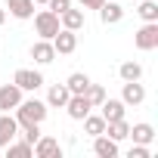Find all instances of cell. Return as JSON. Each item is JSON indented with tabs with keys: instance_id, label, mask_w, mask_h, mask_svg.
<instances>
[{
	"instance_id": "cell-13",
	"label": "cell",
	"mask_w": 158,
	"mask_h": 158,
	"mask_svg": "<svg viewBox=\"0 0 158 158\" xmlns=\"http://www.w3.org/2000/svg\"><path fill=\"white\" fill-rule=\"evenodd\" d=\"M99 19H102V25H118L124 19V6L115 3V0H106V3L99 6Z\"/></svg>"
},
{
	"instance_id": "cell-16",
	"label": "cell",
	"mask_w": 158,
	"mask_h": 158,
	"mask_svg": "<svg viewBox=\"0 0 158 158\" xmlns=\"http://www.w3.org/2000/svg\"><path fill=\"white\" fill-rule=\"evenodd\" d=\"M68 87L65 84H53L50 90H47V106L50 109H65V102H68Z\"/></svg>"
},
{
	"instance_id": "cell-5",
	"label": "cell",
	"mask_w": 158,
	"mask_h": 158,
	"mask_svg": "<svg viewBox=\"0 0 158 158\" xmlns=\"http://www.w3.org/2000/svg\"><path fill=\"white\" fill-rule=\"evenodd\" d=\"M53 50L56 56H71L77 50V31H68V28H59L53 34Z\"/></svg>"
},
{
	"instance_id": "cell-17",
	"label": "cell",
	"mask_w": 158,
	"mask_h": 158,
	"mask_svg": "<svg viewBox=\"0 0 158 158\" xmlns=\"http://www.w3.org/2000/svg\"><path fill=\"white\" fill-rule=\"evenodd\" d=\"M130 136H133V143L152 146V139H155V127H152L149 121H139V124H133V127H130Z\"/></svg>"
},
{
	"instance_id": "cell-19",
	"label": "cell",
	"mask_w": 158,
	"mask_h": 158,
	"mask_svg": "<svg viewBox=\"0 0 158 158\" xmlns=\"http://www.w3.org/2000/svg\"><path fill=\"white\" fill-rule=\"evenodd\" d=\"M106 136H112L115 143H121V139H127V136H130V124H127L124 118L109 121V124H106Z\"/></svg>"
},
{
	"instance_id": "cell-18",
	"label": "cell",
	"mask_w": 158,
	"mask_h": 158,
	"mask_svg": "<svg viewBox=\"0 0 158 158\" xmlns=\"http://www.w3.org/2000/svg\"><path fill=\"white\" fill-rule=\"evenodd\" d=\"M59 25H62V28H68V31H81V28H84V13L68 6V10L59 16Z\"/></svg>"
},
{
	"instance_id": "cell-22",
	"label": "cell",
	"mask_w": 158,
	"mask_h": 158,
	"mask_svg": "<svg viewBox=\"0 0 158 158\" xmlns=\"http://www.w3.org/2000/svg\"><path fill=\"white\" fill-rule=\"evenodd\" d=\"M118 74H121V81H143V65L139 62H121V68H118Z\"/></svg>"
},
{
	"instance_id": "cell-28",
	"label": "cell",
	"mask_w": 158,
	"mask_h": 158,
	"mask_svg": "<svg viewBox=\"0 0 158 158\" xmlns=\"http://www.w3.org/2000/svg\"><path fill=\"white\" fill-rule=\"evenodd\" d=\"M68 6H71V0H47V10H53L56 16H62Z\"/></svg>"
},
{
	"instance_id": "cell-24",
	"label": "cell",
	"mask_w": 158,
	"mask_h": 158,
	"mask_svg": "<svg viewBox=\"0 0 158 158\" xmlns=\"http://www.w3.org/2000/svg\"><path fill=\"white\" fill-rule=\"evenodd\" d=\"M136 3H139V19L143 22H158V3H155V0H136Z\"/></svg>"
},
{
	"instance_id": "cell-26",
	"label": "cell",
	"mask_w": 158,
	"mask_h": 158,
	"mask_svg": "<svg viewBox=\"0 0 158 158\" xmlns=\"http://www.w3.org/2000/svg\"><path fill=\"white\" fill-rule=\"evenodd\" d=\"M19 136L25 139V143H37V136H40V124H19Z\"/></svg>"
},
{
	"instance_id": "cell-14",
	"label": "cell",
	"mask_w": 158,
	"mask_h": 158,
	"mask_svg": "<svg viewBox=\"0 0 158 158\" xmlns=\"http://www.w3.org/2000/svg\"><path fill=\"white\" fill-rule=\"evenodd\" d=\"M99 109H102L99 115L106 118V124H109V121H118V118H124V112H127V106H124L121 99H109V96L102 99V106H99Z\"/></svg>"
},
{
	"instance_id": "cell-29",
	"label": "cell",
	"mask_w": 158,
	"mask_h": 158,
	"mask_svg": "<svg viewBox=\"0 0 158 158\" xmlns=\"http://www.w3.org/2000/svg\"><path fill=\"white\" fill-rule=\"evenodd\" d=\"M77 3H81L84 10H99V6L106 3V0H77Z\"/></svg>"
},
{
	"instance_id": "cell-27",
	"label": "cell",
	"mask_w": 158,
	"mask_h": 158,
	"mask_svg": "<svg viewBox=\"0 0 158 158\" xmlns=\"http://www.w3.org/2000/svg\"><path fill=\"white\" fill-rule=\"evenodd\" d=\"M127 158H152V149L143 146V143H133V146L127 149Z\"/></svg>"
},
{
	"instance_id": "cell-30",
	"label": "cell",
	"mask_w": 158,
	"mask_h": 158,
	"mask_svg": "<svg viewBox=\"0 0 158 158\" xmlns=\"http://www.w3.org/2000/svg\"><path fill=\"white\" fill-rule=\"evenodd\" d=\"M6 22V10H0V25H3Z\"/></svg>"
},
{
	"instance_id": "cell-1",
	"label": "cell",
	"mask_w": 158,
	"mask_h": 158,
	"mask_svg": "<svg viewBox=\"0 0 158 158\" xmlns=\"http://www.w3.org/2000/svg\"><path fill=\"white\" fill-rule=\"evenodd\" d=\"M13 112H16V121H19V124H44L50 106H47L44 99H34V96L25 99V96H22V102H19Z\"/></svg>"
},
{
	"instance_id": "cell-7",
	"label": "cell",
	"mask_w": 158,
	"mask_h": 158,
	"mask_svg": "<svg viewBox=\"0 0 158 158\" xmlns=\"http://www.w3.org/2000/svg\"><path fill=\"white\" fill-rule=\"evenodd\" d=\"M16 136H19V121H16V115L0 112V149H6Z\"/></svg>"
},
{
	"instance_id": "cell-10",
	"label": "cell",
	"mask_w": 158,
	"mask_h": 158,
	"mask_svg": "<svg viewBox=\"0 0 158 158\" xmlns=\"http://www.w3.org/2000/svg\"><path fill=\"white\" fill-rule=\"evenodd\" d=\"M22 90L16 87V84H3V87H0V112H13L19 102H22Z\"/></svg>"
},
{
	"instance_id": "cell-21",
	"label": "cell",
	"mask_w": 158,
	"mask_h": 158,
	"mask_svg": "<svg viewBox=\"0 0 158 158\" xmlns=\"http://www.w3.org/2000/svg\"><path fill=\"white\" fill-rule=\"evenodd\" d=\"M31 155H34V146L25 143V139H19V143L13 139V143L6 146V158H31Z\"/></svg>"
},
{
	"instance_id": "cell-3",
	"label": "cell",
	"mask_w": 158,
	"mask_h": 158,
	"mask_svg": "<svg viewBox=\"0 0 158 158\" xmlns=\"http://www.w3.org/2000/svg\"><path fill=\"white\" fill-rule=\"evenodd\" d=\"M133 44H136V50H143V53L158 50V22H143V25L136 28V34H133Z\"/></svg>"
},
{
	"instance_id": "cell-25",
	"label": "cell",
	"mask_w": 158,
	"mask_h": 158,
	"mask_svg": "<svg viewBox=\"0 0 158 158\" xmlns=\"http://www.w3.org/2000/svg\"><path fill=\"white\" fill-rule=\"evenodd\" d=\"M84 96H87V102H90L93 109H99V106H102V99H106V87H102V84H93V81H90V87L84 90Z\"/></svg>"
},
{
	"instance_id": "cell-12",
	"label": "cell",
	"mask_w": 158,
	"mask_h": 158,
	"mask_svg": "<svg viewBox=\"0 0 158 158\" xmlns=\"http://www.w3.org/2000/svg\"><path fill=\"white\" fill-rule=\"evenodd\" d=\"M93 152L99 155V158H118V143L112 139V136H106V133H99V136H93Z\"/></svg>"
},
{
	"instance_id": "cell-31",
	"label": "cell",
	"mask_w": 158,
	"mask_h": 158,
	"mask_svg": "<svg viewBox=\"0 0 158 158\" xmlns=\"http://www.w3.org/2000/svg\"><path fill=\"white\" fill-rule=\"evenodd\" d=\"M34 3H40V6H47V0H34Z\"/></svg>"
},
{
	"instance_id": "cell-11",
	"label": "cell",
	"mask_w": 158,
	"mask_h": 158,
	"mask_svg": "<svg viewBox=\"0 0 158 158\" xmlns=\"http://www.w3.org/2000/svg\"><path fill=\"white\" fill-rule=\"evenodd\" d=\"M31 59L37 62V65H50L53 59H56V50H53V40H34V47H31Z\"/></svg>"
},
{
	"instance_id": "cell-4",
	"label": "cell",
	"mask_w": 158,
	"mask_h": 158,
	"mask_svg": "<svg viewBox=\"0 0 158 158\" xmlns=\"http://www.w3.org/2000/svg\"><path fill=\"white\" fill-rule=\"evenodd\" d=\"M13 84H16L22 93H34V90L44 87V74L34 71V68H19V71L13 74Z\"/></svg>"
},
{
	"instance_id": "cell-20",
	"label": "cell",
	"mask_w": 158,
	"mask_h": 158,
	"mask_svg": "<svg viewBox=\"0 0 158 158\" xmlns=\"http://www.w3.org/2000/svg\"><path fill=\"white\" fill-rule=\"evenodd\" d=\"M65 87H68V93H84V90L90 87V74H84V71H71L68 81H65Z\"/></svg>"
},
{
	"instance_id": "cell-9",
	"label": "cell",
	"mask_w": 158,
	"mask_h": 158,
	"mask_svg": "<svg viewBox=\"0 0 158 158\" xmlns=\"http://www.w3.org/2000/svg\"><path fill=\"white\" fill-rule=\"evenodd\" d=\"M34 158H62V146H59V139L40 133L37 143H34Z\"/></svg>"
},
{
	"instance_id": "cell-2",
	"label": "cell",
	"mask_w": 158,
	"mask_h": 158,
	"mask_svg": "<svg viewBox=\"0 0 158 158\" xmlns=\"http://www.w3.org/2000/svg\"><path fill=\"white\" fill-rule=\"evenodd\" d=\"M31 19H34V31H37V37H44V40H53V34L62 28V25H59V16H56L53 10H40V13H34Z\"/></svg>"
},
{
	"instance_id": "cell-23",
	"label": "cell",
	"mask_w": 158,
	"mask_h": 158,
	"mask_svg": "<svg viewBox=\"0 0 158 158\" xmlns=\"http://www.w3.org/2000/svg\"><path fill=\"white\" fill-rule=\"evenodd\" d=\"M84 130H87V136H99V133H106V118L90 112V115L84 118Z\"/></svg>"
},
{
	"instance_id": "cell-6",
	"label": "cell",
	"mask_w": 158,
	"mask_h": 158,
	"mask_svg": "<svg viewBox=\"0 0 158 158\" xmlns=\"http://www.w3.org/2000/svg\"><path fill=\"white\" fill-rule=\"evenodd\" d=\"M65 112H68V118H74V121H84V118L93 112V106L87 102L84 93H71L68 102H65Z\"/></svg>"
},
{
	"instance_id": "cell-8",
	"label": "cell",
	"mask_w": 158,
	"mask_h": 158,
	"mask_svg": "<svg viewBox=\"0 0 158 158\" xmlns=\"http://www.w3.org/2000/svg\"><path fill=\"white\" fill-rule=\"evenodd\" d=\"M121 102L124 106H143L146 102V87L139 84V81H124V87H121Z\"/></svg>"
},
{
	"instance_id": "cell-15",
	"label": "cell",
	"mask_w": 158,
	"mask_h": 158,
	"mask_svg": "<svg viewBox=\"0 0 158 158\" xmlns=\"http://www.w3.org/2000/svg\"><path fill=\"white\" fill-rule=\"evenodd\" d=\"M6 10L13 19H31L34 16V0H6Z\"/></svg>"
}]
</instances>
